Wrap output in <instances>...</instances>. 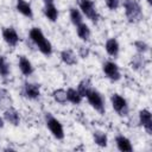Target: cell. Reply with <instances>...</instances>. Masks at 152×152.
<instances>
[{
    "instance_id": "5",
    "label": "cell",
    "mask_w": 152,
    "mask_h": 152,
    "mask_svg": "<svg viewBox=\"0 0 152 152\" xmlns=\"http://www.w3.org/2000/svg\"><path fill=\"white\" fill-rule=\"evenodd\" d=\"M78 6L81 12L93 23H97L99 21V13L96 11L95 4L93 0H78Z\"/></svg>"
},
{
    "instance_id": "12",
    "label": "cell",
    "mask_w": 152,
    "mask_h": 152,
    "mask_svg": "<svg viewBox=\"0 0 152 152\" xmlns=\"http://www.w3.org/2000/svg\"><path fill=\"white\" fill-rule=\"evenodd\" d=\"M115 142H116V147H118L120 151H122V152H131V151H133V146H132L129 139L126 138V137L122 135V134L116 135Z\"/></svg>"
},
{
    "instance_id": "31",
    "label": "cell",
    "mask_w": 152,
    "mask_h": 152,
    "mask_svg": "<svg viewBox=\"0 0 152 152\" xmlns=\"http://www.w3.org/2000/svg\"><path fill=\"white\" fill-rule=\"evenodd\" d=\"M43 2L46 5V4H53V0H43Z\"/></svg>"
},
{
    "instance_id": "24",
    "label": "cell",
    "mask_w": 152,
    "mask_h": 152,
    "mask_svg": "<svg viewBox=\"0 0 152 152\" xmlns=\"http://www.w3.org/2000/svg\"><path fill=\"white\" fill-rule=\"evenodd\" d=\"M90 88H91V83H90V81H89L88 78H84V80H82V81L78 83L77 91L81 94L82 97H84L86 94L88 93V90H89Z\"/></svg>"
},
{
    "instance_id": "20",
    "label": "cell",
    "mask_w": 152,
    "mask_h": 152,
    "mask_svg": "<svg viewBox=\"0 0 152 152\" xmlns=\"http://www.w3.org/2000/svg\"><path fill=\"white\" fill-rule=\"evenodd\" d=\"M66 99L69 102H71L72 104H80L82 102V96L81 94L77 91V89H74V88H69L66 90Z\"/></svg>"
},
{
    "instance_id": "32",
    "label": "cell",
    "mask_w": 152,
    "mask_h": 152,
    "mask_svg": "<svg viewBox=\"0 0 152 152\" xmlns=\"http://www.w3.org/2000/svg\"><path fill=\"white\" fill-rule=\"evenodd\" d=\"M146 1H147L148 4H151V2H152V0H146Z\"/></svg>"
},
{
    "instance_id": "29",
    "label": "cell",
    "mask_w": 152,
    "mask_h": 152,
    "mask_svg": "<svg viewBox=\"0 0 152 152\" xmlns=\"http://www.w3.org/2000/svg\"><path fill=\"white\" fill-rule=\"evenodd\" d=\"M78 55L82 57V58H87L89 56V49L86 48V46H80L78 49Z\"/></svg>"
},
{
    "instance_id": "10",
    "label": "cell",
    "mask_w": 152,
    "mask_h": 152,
    "mask_svg": "<svg viewBox=\"0 0 152 152\" xmlns=\"http://www.w3.org/2000/svg\"><path fill=\"white\" fill-rule=\"evenodd\" d=\"M24 95L27 97V99H31V100H36L40 96V87L39 84H36V83H30V82H26L24 84Z\"/></svg>"
},
{
    "instance_id": "7",
    "label": "cell",
    "mask_w": 152,
    "mask_h": 152,
    "mask_svg": "<svg viewBox=\"0 0 152 152\" xmlns=\"http://www.w3.org/2000/svg\"><path fill=\"white\" fill-rule=\"evenodd\" d=\"M102 70H103V74L106 75V77L112 81H119L121 78V74H120L118 64L112 61H106L102 65Z\"/></svg>"
},
{
    "instance_id": "11",
    "label": "cell",
    "mask_w": 152,
    "mask_h": 152,
    "mask_svg": "<svg viewBox=\"0 0 152 152\" xmlns=\"http://www.w3.org/2000/svg\"><path fill=\"white\" fill-rule=\"evenodd\" d=\"M4 120L7 121L8 124L13 125V126H18L20 122V116L17 109H14L13 107H10L7 109L4 110Z\"/></svg>"
},
{
    "instance_id": "19",
    "label": "cell",
    "mask_w": 152,
    "mask_h": 152,
    "mask_svg": "<svg viewBox=\"0 0 152 152\" xmlns=\"http://www.w3.org/2000/svg\"><path fill=\"white\" fill-rule=\"evenodd\" d=\"M76 32H77V36L83 40V42H88L89 38H90V28L87 24L84 23H81L76 26Z\"/></svg>"
},
{
    "instance_id": "26",
    "label": "cell",
    "mask_w": 152,
    "mask_h": 152,
    "mask_svg": "<svg viewBox=\"0 0 152 152\" xmlns=\"http://www.w3.org/2000/svg\"><path fill=\"white\" fill-rule=\"evenodd\" d=\"M144 62H142V57H141V53L139 55H135L133 58H132V62H131V65H132V69L134 70H138L142 66Z\"/></svg>"
},
{
    "instance_id": "15",
    "label": "cell",
    "mask_w": 152,
    "mask_h": 152,
    "mask_svg": "<svg viewBox=\"0 0 152 152\" xmlns=\"http://www.w3.org/2000/svg\"><path fill=\"white\" fill-rule=\"evenodd\" d=\"M12 97H11V94L8 93L7 89L5 88H0V109L5 110L10 107H12Z\"/></svg>"
},
{
    "instance_id": "22",
    "label": "cell",
    "mask_w": 152,
    "mask_h": 152,
    "mask_svg": "<svg viewBox=\"0 0 152 152\" xmlns=\"http://www.w3.org/2000/svg\"><path fill=\"white\" fill-rule=\"evenodd\" d=\"M69 15H70V20H71V23H72L75 26H77L78 24L83 23L82 12H81L80 10H77V8L71 7V8H70V11H69Z\"/></svg>"
},
{
    "instance_id": "18",
    "label": "cell",
    "mask_w": 152,
    "mask_h": 152,
    "mask_svg": "<svg viewBox=\"0 0 152 152\" xmlns=\"http://www.w3.org/2000/svg\"><path fill=\"white\" fill-rule=\"evenodd\" d=\"M44 14L50 21H56L58 18V10L55 4H46L44 6Z\"/></svg>"
},
{
    "instance_id": "25",
    "label": "cell",
    "mask_w": 152,
    "mask_h": 152,
    "mask_svg": "<svg viewBox=\"0 0 152 152\" xmlns=\"http://www.w3.org/2000/svg\"><path fill=\"white\" fill-rule=\"evenodd\" d=\"M10 75V64L4 56H0V76L7 77Z\"/></svg>"
},
{
    "instance_id": "17",
    "label": "cell",
    "mask_w": 152,
    "mask_h": 152,
    "mask_svg": "<svg viewBox=\"0 0 152 152\" xmlns=\"http://www.w3.org/2000/svg\"><path fill=\"white\" fill-rule=\"evenodd\" d=\"M61 59L66 64V65H74L77 63V58L76 55L74 53L72 50L70 49H65L61 52Z\"/></svg>"
},
{
    "instance_id": "2",
    "label": "cell",
    "mask_w": 152,
    "mask_h": 152,
    "mask_svg": "<svg viewBox=\"0 0 152 152\" xmlns=\"http://www.w3.org/2000/svg\"><path fill=\"white\" fill-rule=\"evenodd\" d=\"M122 5L129 23H138L142 19V10L137 0H122Z\"/></svg>"
},
{
    "instance_id": "6",
    "label": "cell",
    "mask_w": 152,
    "mask_h": 152,
    "mask_svg": "<svg viewBox=\"0 0 152 152\" xmlns=\"http://www.w3.org/2000/svg\"><path fill=\"white\" fill-rule=\"evenodd\" d=\"M110 102H112L113 109L120 116H125L128 114V104H127V101L125 97H122L119 94H113L110 96Z\"/></svg>"
},
{
    "instance_id": "1",
    "label": "cell",
    "mask_w": 152,
    "mask_h": 152,
    "mask_svg": "<svg viewBox=\"0 0 152 152\" xmlns=\"http://www.w3.org/2000/svg\"><path fill=\"white\" fill-rule=\"evenodd\" d=\"M28 36H30V39L33 42V44L38 48V50L43 55L50 56L52 53V45L48 40V38H45L44 33L42 32V30L39 27H32L30 30Z\"/></svg>"
},
{
    "instance_id": "30",
    "label": "cell",
    "mask_w": 152,
    "mask_h": 152,
    "mask_svg": "<svg viewBox=\"0 0 152 152\" xmlns=\"http://www.w3.org/2000/svg\"><path fill=\"white\" fill-rule=\"evenodd\" d=\"M4 126H5V120H4V118L0 116V128H2Z\"/></svg>"
},
{
    "instance_id": "27",
    "label": "cell",
    "mask_w": 152,
    "mask_h": 152,
    "mask_svg": "<svg viewBox=\"0 0 152 152\" xmlns=\"http://www.w3.org/2000/svg\"><path fill=\"white\" fill-rule=\"evenodd\" d=\"M134 46H135L137 51H138L139 53H141V55L148 51V45H147L145 42H142V40H135V42H134Z\"/></svg>"
},
{
    "instance_id": "21",
    "label": "cell",
    "mask_w": 152,
    "mask_h": 152,
    "mask_svg": "<svg viewBox=\"0 0 152 152\" xmlns=\"http://www.w3.org/2000/svg\"><path fill=\"white\" fill-rule=\"evenodd\" d=\"M93 138H94V142L97 146H100V147H106L107 146L108 139H107L106 133H103L101 131H95L94 134H93Z\"/></svg>"
},
{
    "instance_id": "3",
    "label": "cell",
    "mask_w": 152,
    "mask_h": 152,
    "mask_svg": "<svg viewBox=\"0 0 152 152\" xmlns=\"http://www.w3.org/2000/svg\"><path fill=\"white\" fill-rule=\"evenodd\" d=\"M45 122H46V127L49 128L50 133L57 140H62L64 138V129H63V126H62L61 121L57 120L51 113L45 114Z\"/></svg>"
},
{
    "instance_id": "16",
    "label": "cell",
    "mask_w": 152,
    "mask_h": 152,
    "mask_svg": "<svg viewBox=\"0 0 152 152\" xmlns=\"http://www.w3.org/2000/svg\"><path fill=\"white\" fill-rule=\"evenodd\" d=\"M104 49L107 51V53L112 57H116L119 55V50H120V46H119V43L115 38H109L107 42H106V45H104Z\"/></svg>"
},
{
    "instance_id": "28",
    "label": "cell",
    "mask_w": 152,
    "mask_h": 152,
    "mask_svg": "<svg viewBox=\"0 0 152 152\" xmlns=\"http://www.w3.org/2000/svg\"><path fill=\"white\" fill-rule=\"evenodd\" d=\"M104 2L110 11H115L120 5V0H104Z\"/></svg>"
},
{
    "instance_id": "23",
    "label": "cell",
    "mask_w": 152,
    "mask_h": 152,
    "mask_svg": "<svg viewBox=\"0 0 152 152\" xmlns=\"http://www.w3.org/2000/svg\"><path fill=\"white\" fill-rule=\"evenodd\" d=\"M52 97H53V100L56 102H58L61 104H64L68 101V99H66V90H64V89H56V90L52 91Z\"/></svg>"
},
{
    "instance_id": "4",
    "label": "cell",
    "mask_w": 152,
    "mask_h": 152,
    "mask_svg": "<svg viewBox=\"0 0 152 152\" xmlns=\"http://www.w3.org/2000/svg\"><path fill=\"white\" fill-rule=\"evenodd\" d=\"M84 97H87L89 104H90L95 110H97L100 114H103V113H104V100H103L102 95H101L96 89H94V88L91 87V88L88 90V93L86 94Z\"/></svg>"
},
{
    "instance_id": "13",
    "label": "cell",
    "mask_w": 152,
    "mask_h": 152,
    "mask_svg": "<svg viewBox=\"0 0 152 152\" xmlns=\"http://www.w3.org/2000/svg\"><path fill=\"white\" fill-rule=\"evenodd\" d=\"M17 11L19 13H21L24 17L26 18H33V12H32V8H31V5L25 1V0H17V6H15Z\"/></svg>"
},
{
    "instance_id": "14",
    "label": "cell",
    "mask_w": 152,
    "mask_h": 152,
    "mask_svg": "<svg viewBox=\"0 0 152 152\" xmlns=\"http://www.w3.org/2000/svg\"><path fill=\"white\" fill-rule=\"evenodd\" d=\"M18 65H19V69L23 72V75H25V76L32 75L33 66H32V63L28 61V58H26L25 56H20L19 61H18Z\"/></svg>"
},
{
    "instance_id": "8",
    "label": "cell",
    "mask_w": 152,
    "mask_h": 152,
    "mask_svg": "<svg viewBox=\"0 0 152 152\" xmlns=\"http://www.w3.org/2000/svg\"><path fill=\"white\" fill-rule=\"evenodd\" d=\"M139 122L147 134H152V115L148 109H141L139 112Z\"/></svg>"
},
{
    "instance_id": "9",
    "label": "cell",
    "mask_w": 152,
    "mask_h": 152,
    "mask_svg": "<svg viewBox=\"0 0 152 152\" xmlns=\"http://www.w3.org/2000/svg\"><path fill=\"white\" fill-rule=\"evenodd\" d=\"M2 38L10 46H15L19 42V34L13 27H5L2 30Z\"/></svg>"
}]
</instances>
